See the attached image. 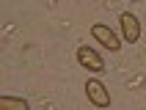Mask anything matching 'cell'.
Masks as SVG:
<instances>
[{
	"mask_svg": "<svg viewBox=\"0 0 146 110\" xmlns=\"http://www.w3.org/2000/svg\"><path fill=\"white\" fill-rule=\"evenodd\" d=\"M88 33H91V36H94V39H97L99 44H102V47L108 50V52H119V50H121V36H119V33H116L113 28H110V25L94 22Z\"/></svg>",
	"mask_w": 146,
	"mask_h": 110,
	"instance_id": "obj_1",
	"label": "cell"
},
{
	"mask_svg": "<svg viewBox=\"0 0 146 110\" xmlns=\"http://www.w3.org/2000/svg\"><path fill=\"white\" fill-rule=\"evenodd\" d=\"M77 63H80L86 72H91V74H102V72H105V58L94 47H88V44H80V47H77Z\"/></svg>",
	"mask_w": 146,
	"mask_h": 110,
	"instance_id": "obj_2",
	"label": "cell"
},
{
	"mask_svg": "<svg viewBox=\"0 0 146 110\" xmlns=\"http://www.w3.org/2000/svg\"><path fill=\"white\" fill-rule=\"evenodd\" d=\"M86 96H88V102L94 105V107H110V91L105 88V83L97 77H88L86 80Z\"/></svg>",
	"mask_w": 146,
	"mask_h": 110,
	"instance_id": "obj_3",
	"label": "cell"
},
{
	"mask_svg": "<svg viewBox=\"0 0 146 110\" xmlns=\"http://www.w3.org/2000/svg\"><path fill=\"white\" fill-rule=\"evenodd\" d=\"M119 25H121V36H124V41L135 44V41L141 39V19L132 14V11H121V14H119Z\"/></svg>",
	"mask_w": 146,
	"mask_h": 110,
	"instance_id": "obj_4",
	"label": "cell"
},
{
	"mask_svg": "<svg viewBox=\"0 0 146 110\" xmlns=\"http://www.w3.org/2000/svg\"><path fill=\"white\" fill-rule=\"evenodd\" d=\"M0 110H31V105H28V99H22V96L6 94V96H0Z\"/></svg>",
	"mask_w": 146,
	"mask_h": 110,
	"instance_id": "obj_5",
	"label": "cell"
}]
</instances>
